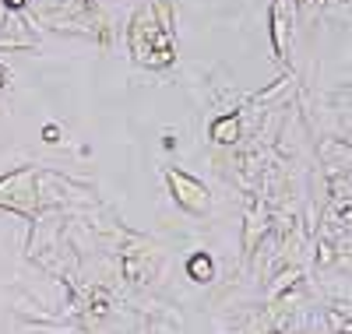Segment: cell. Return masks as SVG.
<instances>
[{
    "label": "cell",
    "mask_w": 352,
    "mask_h": 334,
    "mask_svg": "<svg viewBox=\"0 0 352 334\" xmlns=\"http://www.w3.org/2000/svg\"><path fill=\"white\" fill-rule=\"evenodd\" d=\"M11 4H14V7H18V4H21V0H11Z\"/></svg>",
    "instance_id": "cell-1"
}]
</instances>
